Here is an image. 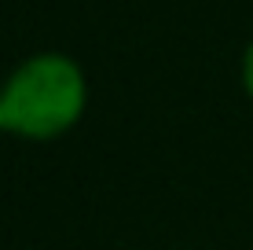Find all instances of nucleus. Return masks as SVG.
<instances>
[{"mask_svg": "<svg viewBox=\"0 0 253 250\" xmlns=\"http://www.w3.org/2000/svg\"><path fill=\"white\" fill-rule=\"evenodd\" d=\"M84 107V70L63 51H37L22 59L0 85V133L48 144L81 122Z\"/></svg>", "mask_w": 253, "mask_h": 250, "instance_id": "obj_1", "label": "nucleus"}, {"mask_svg": "<svg viewBox=\"0 0 253 250\" xmlns=\"http://www.w3.org/2000/svg\"><path fill=\"white\" fill-rule=\"evenodd\" d=\"M242 89H246V96L253 100V41L246 45V51H242Z\"/></svg>", "mask_w": 253, "mask_h": 250, "instance_id": "obj_2", "label": "nucleus"}]
</instances>
